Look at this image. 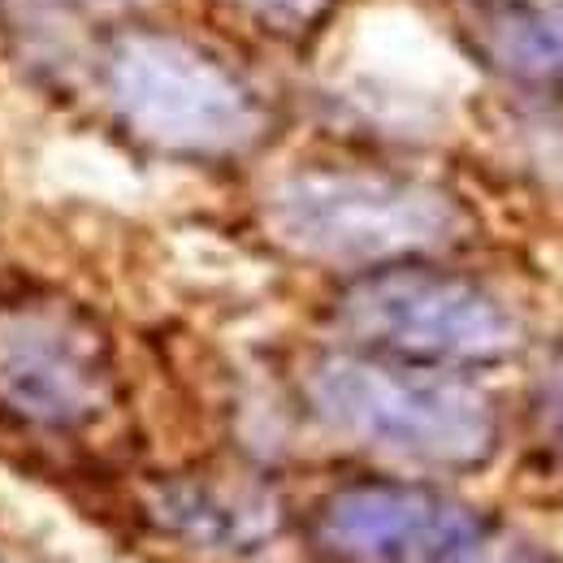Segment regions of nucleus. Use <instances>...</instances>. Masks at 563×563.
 I'll use <instances>...</instances> for the list:
<instances>
[{
    "label": "nucleus",
    "mask_w": 563,
    "mask_h": 563,
    "mask_svg": "<svg viewBox=\"0 0 563 563\" xmlns=\"http://www.w3.org/2000/svg\"><path fill=\"white\" fill-rule=\"evenodd\" d=\"M303 395L343 438L429 468H473L498 442L490 399L446 368L368 352L321 355L303 373Z\"/></svg>",
    "instance_id": "nucleus-1"
},
{
    "label": "nucleus",
    "mask_w": 563,
    "mask_h": 563,
    "mask_svg": "<svg viewBox=\"0 0 563 563\" xmlns=\"http://www.w3.org/2000/svg\"><path fill=\"white\" fill-rule=\"evenodd\" d=\"M100 87L135 140L174 156H239L269 126L243 74L169 31H118L100 57Z\"/></svg>",
    "instance_id": "nucleus-2"
},
{
    "label": "nucleus",
    "mask_w": 563,
    "mask_h": 563,
    "mask_svg": "<svg viewBox=\"0 0 563 563\" xmlns=\"http://www.w3.org/2000/svg\"><path fill=\"white\" fill-rule=\"evenodd\" d=\"M265 212L290 252L330 265H395L464 234V212L446 191L377 169L290 174Z\"/></svg>",
    "instance_id": "nucleus-3"
},
{
    "label": "nucleus",
    "mask_w": 563,
    "mask_h": 563,
    "mask_svg": "<svg viewBox=\"0 0 563 563\" xmlns=\"http://www.w3.org/2000/svg\"><path fill=\"white\" fill-rule=\"evenodd\" d=\"M339 325L355 347L424 368L494 364L520 347L516 312L482 282L412 261L377 265L339 299Z\"/></svg>",
    "instance_id": "nucleus-4"
},
{
    "label": "nucleus",
    "mask_w": 563,
    "mask_h": 563,
    "mask_svg": "<svg viewBox=\"0 0 563 563\" xmlns=\"http://www.w3.org/2000/svg\"><path fill=\"white\" fill-rule=\"evenodd\" d=\"M118 368L104 330L57 295L0 299V417L66 438L109 417Z\"/></svg>",
    "instance_id": "nucleus-5"
},
{
    "label": "nucleus",
    "mask_w": 563,
    "mask_h": 563,
    "mask_svg": "<svg viewBox=\"0 0 563 563\" xmlns=\"http://www.w3.org/2000/svg\"><path fill=\"white\" fill-rule=\"evenodd\" d=\"M482 516L446 494L364 482L317 507L312 533L334 563H438L482 533Z\"/></svg>",
    "instance_id": "nucleus-6"
},
{
    "label": "nucleus",
    "mask_w": 563,
    "mask_h": 563,
    "mask_svg": "<svg viewBox=\"0 0 563 563\" xmlns=\"http://www.w3.org/2000/svg\"><path fill=\"white\" fill-rule=\"evenodd\" d=\"M446 22L490 74L563 100V0H446Z\"/></svg>",
    "instance_id": "nucleus-7"
},
{
    "label": "nucleus",
    "mask_w": 563,
    "mask_h": 563,
    "mask_svg": "<svg viewBox=\"0 0 563 563\" xmlns=\"http://www.w3.org/2000/svg\"><path fill=\"white\" fill-rule=\"evenodd\" d=\"M225 4H234V9H243L256 22L278 26V31H308L334 9V0H225Z\"/></svg>",
    "instance_id": "nucleus-8"
},
{
    "label": "nucleus",
    "mask_w": 563,
    "mask_h": 563,
    "mask_svg": "<svg viewBox=\"0 0 563 563\" xmlns=\"http://www.w3.org/2000/svg\"><path fill=\"white\" fill-rule=\"evenodd\" d=\"M438 563H547L542 555H533V551H520V547H511V542H498L490 529H482L473 542H464L460 551H451L446 560Z\"/></svg>",
    "instance_id": "nucleus-9"
},
{
    "label": "nucleus",
    "mask_w": 563,
    "mask_h": 563,
    "mask_svg": "<svg viewBox=\"0 0 563 563\" xmlns=\"http://www.w3.org/2000/svg\"><path fill=\"white\" fill-rule=\"evenodd\" d=\"M538 412H542V424H547V433L555 429L563 438V360L547 373V382H542V395H538Z\"/></svg>",
    "instance_id": "nucleus-10"
},
{
    "label": "nucleus",
    "mask_w": 563,
    "mask_h": 563,
    "mask_svg": "<svg viewBox=\"0 0 563 563\" xmlns=\"http://www.w3.org/2000/svg\"><path fill=\"white\" fill-rule=\"evenodd\" d=\"M87 4H131V0H87Z\"/></svg>",
    "instance_id": "nucleus-11"
}]
</instances>
